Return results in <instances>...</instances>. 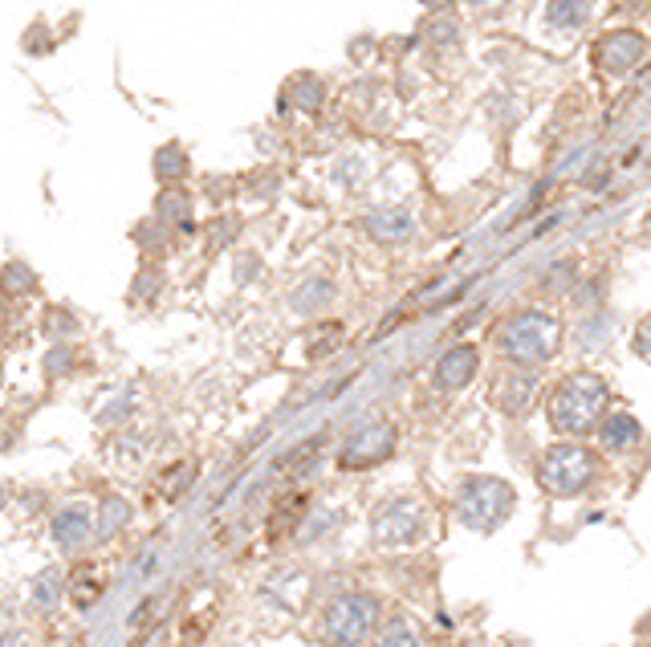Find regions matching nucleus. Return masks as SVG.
Wrapping results in <instances>:
<instances>
[{"instance_id":"obj_19","label":"nucleus","mask_w":651,"mask_h":647,"mask_svg":"<svg viewBox=\"0 0 651 647\" xmlns=\"http://www.w3.org/2000/svg\"><path fill=\"white\" fill-rule=\"evenodd\" d=\"M428 37H432L436 45H448V41H456V37H460V25H456L452 17H436V21L428 25Z\"/></svg>"},{"instance_id":"obj_5","label":"nucleus","mask_w":651,"mask_h":647,"mask_svg":"<svg viewBox=\"0 0 651 647\" xmlns=\"http://www.w3.org/2000/svg\"><path fill=\"white\" fill-rule=\"evenodd\" d=\"M538 481L550 497H582L599 481V456L582 444H554L538 460Z\"/></svg>"},{"instance_id":"obj_11","label":"nucleus","mask_w":651,"mask_h":647,"mask_svg":"<svg viewBox=\"0 0 651 647\" xmlns=\"http://www.w3.org/2000/svg\"><path fill=\"white\" fill-rule=\"evenodd\" d=\"M595 432H599V444L607 452H615V456L639 448V440H643V428H639V420L631 416V411H603V420L595 424Z\"/></svg>"},{"instance_id":"obj_17","label":"nucleus","mask_w":651,"mask_h":647,"mask_svg":"<svg viewBox=\"0 0 651 647\" xmlns=\"http://www.w3.org/2000/svg\"><path fill=\"white\" fill-rule=\"evenodd\" d=\"M62 586H66V578H62V574H57V570H45V574L33 582V591H29L33 607H37V611L57 607V599H62Z\"/></svg>"},{"instance_id":"obj_15","label":"nucleus","mask_w":651,"mask_h":647,"mask_svg":"<svg viewBox=\"0 0 651 647\" xmlns=\"http://www.w3.org/2000/svg\"><path fill=\"white\" fill-rule=\"evenodd\" d=\"M375 647H424V643H420V635H416V627H411L407 615H391L375 631Z\"/></svg>"},{"instance_id":"obj_8","label":"nucleus","mask_w":651,"mask_h":647,"mask_svg":"<svg viewBox=\"0 0 651 647\" xmlns=\"http://www.w3.org/2000/svg\"><path fill=\"white\" fill-rule=\"evenodd\" d=\"M643 57H647V37L631 33V29H619V33H607L599 41V66L615 78L631 74L635 66H643Z\"/></svg>"},{"instance_id":"obj_9","label":"nucleus","mask_w":651,"mask_h":647,"mask_svg":"<svg viewBox=\"0 0 651 647\" xmlns=\"http://www.w3.org/2000/svg\"><path fill=\"white\" fill-rule=\"evenodd\" d=\"M53 542L62 550H82L90 538H94V509L74 501V505H62L53 513V525H49Z\"/></svg>"},{"instance_id":"obj_7","label":"nucleus","mask_w":651,"mask_h":647,"mask_svg":"<svg viewBox=\"0 0 651 647\" xmlns=\"http://www.w3.org/2000/svg\"><path fill=\"white\" fill-rule=\"evenodd\" d=\"M395 452V428L387 420H375V424H363L359 432H354L338 456L342 468H375L383 464L387 456Z\"/></svg>"},{"instance_id":"obj_14","label":"nucleus","mask_w":651,"mask_h":647,"mask_svg":"<svg viewBox=\"0 0 651 647\" xmlns=\"http://www.w3.org/2000/svg\"><path fill=\"white\" fill-rule=\"evenodd\" d=\"M131 517H135L131 501H123V497H106V501L94 509V534L110 538V534H118V529H127Z\"/></svg>"},{"instance_id":"obj_12","label":"nucleus","mask_w":651,"mask_h":647,"mask_svg":"<svg viewBox=\"0 0 651 647\" xmlns=\"http://www.w3.org/2000/svg\"><path fill=\"white\" fill-rule=\"evenodd\" d=\"M534 391H538V375L521 367V371H513V375H505V379L497 383L493 403L505 411V416H525L529 403H534Z\"/></svg>"},{"instance_id":"obj_4","label":"nucleus","mask_w":651,"mask_h":647,"mask_svg":"<svg viewBox=\"0 0 651 647\" xmlns=\"http://www.w3.org/2000/svg\"><path fill=\"white\" fill-rule=\"evenodd\" d=\"M517 505V493L501 477H464L456 489V517L460 525L477 529V534H493L509 521Z\"/></svg>"},{"instance_id":"obj_16","label":"nucleus","mask_w":651,"mask_h":647,"mask_svg":"<svg viewBox=\"0 0 651 647\" xmlns=\"http://www.w3.org/2000/svg\"><path fill=\"white\" fill-rule=\"evenodd\" d=\"M586 17H590L586 0H546V21L554 29H582Z\"/></svg>"},{"instance_id":"obj_2","label":"nucleus","mask_w":651,"mask_h":647,"mask_svg":"<svg viewBox=\"0 0 651 647\" xmlns=\"http://www.w3.org/2000/svg\"><path fill=\"white\" fill-rule=\"evenodd\" d=\"M607 399H611V391H607L603 375H595V371L566 375L550 395V428L558 436H586L603 420Z\"/></svg>"},{"instance_id":"obj_3","label":"nucleus","mask_w":651,"mask_h":647,"mask_svg":"<svg viewBox=\"0 0 651 647\" xmlns=\"http://www.w3.org/2000/svg\"><path fill=\"white\" fill-rule=\"evenodd\" d=\"M383 603L371 591H342L318 611V639L326 647H363L379 627Z\"/></svg>"},{"instance_id":"obj_23","label":"nucleus","mask_w":651,"mask_h":647,"mask_svg":"<svg viewBox=\"0 0 651 647\" xmlns=\"http://www.w3.org/2000/svg\"><path fill=\"white\" fill-rule=\"evenodd\" d=\"M428 5H444V0H428Z\"/></svg>"},{"instance_id":"obj_13","label":"nucleus","mask_w":651,"mask_h":647,"mask_svg":"<svg viewBox=\"0 0 651 647\" xmlns=\"http://www.w3.org/2000/svg\"><path fill=\"white\" fill-rule=\"evenodd\" d=\"M367 228H371V237H375V241L395 245V241H407V237H411L416 220H411L403 208H383V212H375V216L367 220Z\"/></svg>"},{"instance_id":"obj_21","label":"nucleus","mask_w":651,"mask_h":647,"mask_svg":"<svg viewBox=\"0 0 651 647\" xmlns=\"http://www.w3.org/2000/svg\"><path fill=\"white\" fill-rule=\"evenodd\" d=\"M472 5H477V9H485V13H489V9H505L509 0H472Z\"/></svg>"},{"instance_id":"obj_1","label":"nucleus","mask_w":651,"mask_h":647,"mask_svg":"<svg viewBox=\"0 0 651 647\" xmlns=\"http://www.w3.org/2000/svg\"><path fill=\"white\" fill-rule=\"evenodd\" d=\"M562 322L550 310H517L497 326V350L513 367H542L558 355Z\"/></svg>"},{"instance_id":"obj_10","label":"nucleus","mask_w":651,"mask_h":647,"mask_svg":"<svg viewBox=\"0 0 651 647\" xmlns=\"http://www.w3.org/2000/svg\"><path fill=\"white\" fill-rule=\"evenodd\" d=\"M477 371H481V350L468 346V342H460V346H452L448 355L436 363L432 383H436L440 391H460V387H468L472 379H477Z\"/></svg>"},{"instance_id":"obj_6","label":"nucleus","mask_w":651,"mask_h":647,"mask_svg":"<svg viewBox=\"0 0 651 647\" xmlns=\"http://www.w3.org/2000/svg\"><path fill=\"white\" fill-rule=\"evenodd\" d=\"M428 534V509L416 497H387L375 513H371V538L383 550H403L416 546Z\"/></svg>"},{"instance_id":"obj_18","label":"nucleus","mask_w":651,"mask_h":647,"mask_svg":"<svg viewBox=\"0 0 651 647\" xmlns=\"http://www.w3.org/2000/svg\"><path fill=\"white\" fill-rule=\"evenodd\" d=\"M155 171H159L163 180L171 184V180H180V175L188 171V159L180 155V147H163V151H159V159H155Z\"/></svg>"},{"instance_id":"obj_20","label":"nucleus","mask_w":651,"mask_h":647,"mask_svg":"<svg viewBox=\"0 0 651 647\" xmlns=\"http://www.w3.org/2000/svg\"><path fill=\"white\" fill-rule=\"evenodd\" d=\"M635 350H639V359H643V363H651V318L639 326V334H635Z\"/></svg>"},{"instance_id":"obj_22","label":"nucleus","mask_w":651,"mask_h":647,"mask_svg":"<svg viewBox=\"0 0 651 647\" xmlns=\"http://www.w3.org/2000/svg\"><path fill=\"white\" fill-rule=\"evenodd\" d=\"M5 505H9V489H5V485H0V509H5Z\"/></svg>"}]
</instances>
